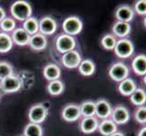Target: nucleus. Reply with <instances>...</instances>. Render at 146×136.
<instances>
[{
  "label": "nucleus",
  "mask_w": 146,
  "mask_h": 136,
  "mask_svg": "<svg viewBox=\"0 0 146 136\" xmlns=\"http://www.w3.org/2000/svg\"><path fill=\"white\" fill-rule=\"evenodd\" d=\"M81 115L84 117H93L95 115V102L84 101L79 105Z\"/></svg>",
  "instance_id": "b1692460"
},
{
  "label": "nucleus",
  "mask_w": 146,
  "mask_h": 136,
  "mask_svg": "<svg viewBox=\"0 0 146 136\" xmlns=\"http://www.w3.org/2000/svg\"><path fill=\"white\" fill-rule=\"evenodd\" d=\"M30 36H31L28 34V33L22 27L15 29L12 32L11 38L14 44L19 45V46H26L29 44Z\"/></svg>",
  "instance_id": "4468645a"
},
{
  "label": "nucleus",
  "mask_w": 146,
  "mask_h": 136,
  "mask_svg": "<svg viewBox=\"0 0 146 136\" xmlns=\"http://www.w3.org/2000/svg\"><path fill=\"white\" fill-rule=\"evenodd\" d=\"M13 41L11 36L7 33H0V53H7L13 47Z\"/></svg>",
  "instance_id": "a878e982"
},
{
  "label": "nucleus",
  "mask_w": 146,
  "mask_h": 136,
  "mask_svg": "<svg viewBox=\"0 0 146 136\" xmlns=\"http://www.w3.org/2000/svg\"><path fill=\"white\" fill-rule=\"evenodd\" d=\"M78 70L84 76H91L95 72V64L91 59H84L80 63Z\"/></svg>",
  "instance_id": "4be33fe9"
},
{
  "label": "nucleus",
  "mask_w": 146,
  "mask_h": 136,
  "mask_svg": "<svg viewBox=\"0 0 146 136\" xmlns=\"http://www.w3.org/2000/svg\"><path fill=\"white\" fill-rule=\"evenodd\" d=\"M115 17L120 22L130 24V22L134 17V11L130 6L123 5V6H120L116 9V11H115Z\"/></svg>",
  "instance_id": "ddd939ff"
},
{
  "label": "nucleus",
  "mask_w": 146,
  "mask_h": 136,
  "mask_svg": "<svg viewBox=\"0 0 146 136\" xmlns=\"http://www.w3.org/2000/svg\"><path fill=\"white\" fill-rule=\"evenodd\" d=\"M10 12L14 18L18 21H26L27 19L31 17L33 9L31 5L25 0H17L12 4L10 7Z\"/></svg>",
  "instance_id": "f257e3e1"
},
{
  "label": "nucleus",
  "mask_w": 146,
  "mask_h": 136,
  "mask_svg": "<svg viewBox=\"0 0 146 136\" xmlns=\"http://www.w3.org/2000/svg\"><path fill=\"white\" fill-rule=\"evenodd\" d=\"M79 105L75 103H69L63 108L62 110V118L66 122H75L81 117Z\"/></svg>",
  "instance_id": "9b49d317"
},
{
  "label": "nucleus",
  "mask_w": 146,
  "mask_h": 136,
  "mask_svg": "<svg viewBox=\"0 0 146 136\" xmlns=\"http://www.w3.org/2000/svg\"><path fill=\"white\" fill-rule=\"evenodd\" d=\"M48 115V109L44 103H36L30 107L28 111V119L30 123L40 124Z\"/></svg>",
  "instance_id": "f03ea898"
},
{
  "label": "nucleus",
  "mask_w": 146,
  "mask_h": 136,
  "mask_svg": "<svg viewBox=\"0 0 146 136\" xmlns=\"http://www.w3.org/2000/svg\"><path fill=\"white\" fill-rule=\"evenodd\" d=\"M98 119L95 116L84 117L81 123H80V130L85 134H90L98 129Z\"/></svg>",
  "instance_id": "2eb2a0df"
},
{
  "label": "nucleus",
  "mask_w": 146,
  "mask_h": 136,
  "mask_svg": "<svg viewBox=\"0 0 146 136\" xmlns=\"http://www.w3.org/2000/svg\"><path fill=\"white\" fill-rule=\"evenodd\" d=\"M23 28L26 30L30 36H33V34L38 33L39 32L38 20L36 17H29L26 21H24Z\"/></svg>",
  "instance_id": "393cba45"
},
{
  "label": "nucleus",
  "mask_w": 146,
  "mask_h": 136,
  "mask_svg": "<svg viewBox=\"0 0 146 136\" xmlns=\"http://www.w3.org/2000/svg\"><path fill=\"white\" fill-rule=\"evenodd\" d=\"M114 53L120 58H128L134 52V45L131 40L127 38H121L117 40L114 46Z\"/></svg>",
  "instance_id": "7ed1b4c3"
},
{
  "label": "nucleus",
  "mask_w": 146,
  "mask_h": 136,
  "mask_svg": "<svg viewBox=\"0 0 146 136\" xmlns=\"http://www.w3.org/2000/svg\"><path fill=\"white\" fill-rule=\"evenodd\" d=\"M20 136H24V135H20Z\"/></svg>",
  "instance_id": "e433bc0d"
},
{
  "label": "nucleus",
  "mask_w": 146,
  "mask_h": 136,
  "mask_svg": "<svg viewBox=\"0 0 146 136\" xmlns=\"http://www.w3.org/2000/svg\"><path fill=\"white\" fill-rule=\"evenodd\" d=\"M64 90V85L62 81L60 80H54V81L49 82L47 85V92L49 94L53 96H57L60 95Z\"/></svg>",
  "instance_id": "bb28decb"
},
{
  "label": "nucleus",
  "mask_w": 146,
  "mask_h": 136,
  "mask_svg": "<svg viewBox=\"0 0 146 136\" xmlns=\"http://www.w3.org/2000/svg\"><path fill=\"white\" fill-rule=\"evenodd\" d=\"M137 14L141 16H144L146 14V1L145 0H139L134 5V10Z\"/></svg>",
  "instance_id": "473e14b6"
},
{
  "label": "nucleus",
  "mask_w": 146,
  "mask_h": 136,
  "mask_svg": "<svg viewBox=\"0 0 146 136\" xmlns=\"http://www.w3.org/2000/svg\"><path fill=\"white\" fill-rule=\"evenodd\" d=\"M43 74L44 78L48 80L49 82L59 80L61 76V69L55 64H48L46 65L43 70Z\"/></svg>",
  "instance_id": "f3484780"
},
{
  "label": "nucleus",
  "mask_w": 146,
  "mask_h": 136,
  "mask_svg": "<svg viewBox=\"0 0 146 136\" xmlns=\"http://www.w3.org/2000/svg\"><path fill=\"white\" fill-rule=\"evenodd\" d=\"M61 61L65 68L74 69V68H78L80 63L82 61V57L77 51L73 50V51L64 54L62 55Z\"/></svg>",
  "instance_id": "1a4fd4ad"
},
{
  "label": "nucleus",
  "mask_w": 146,
  "mask_h": 136,
  "mask_svg": "<svg viewBox=\"0 0 146 136\" xmlns=\"http://www.w3.org/2000/svg\"><path fill=\"white\" fill-rule=\"evenodd\" d=\"M0 28L4 33H10L13 32L16 29V21L13 17H6L3 19V21L0 23Z\"/></svg>",
  "instance_id": "c85d7f7f"
},
{
  "label": "nucleus",
  "mask_w": 146,
  "mask_h": 136,
  "mask_svg": "<svg viewBox=\"0 0 146 136\" xmlns=\"http://www.w3.org/2000/svg\"><path fill=\"white\" fill-rule=\"evenodd\" d=\"M28 44L35 51H42L47 45V38L44 34L36 33L30 36Z\"/></svg>",
  "instance_id": "dca6fc26"
},
{
  "label": "nucleus",
  "mask_w": 146,
  "mask_h": 136,
  "mask_svg": "<svg viewBox=\"0 0 146 136\" xmlns=\"http://www.w3.org/2000/svg\"><path fill=\"white\" fill-rule=\"evenodd\" d=\"M98 130L104 136H110L117 132V124H115L111 119H104L98 124Z\"/></svg>",
  "instance_id": "a211bd4d"
},
{
  "label": "nucleus",
  "mask_w": 146,
  "mask_h": 136,
  "mask_svg": "<svg viewBox=\"0 0 146 136\" xmlns=\"http://www.w3.org/2000/svg\"><path fill=\"white\" fill-rule=\"evenodd\" d=\"M6 11L2 7H0V23L3 21L4 18H6Z\"/></svg>",
  "instance_id": "72a5a7b5"
},
{
  "label": "nucleus",
  "mask_w": 146,
  "mask_h": 136,
  "mask_svg": "<svg viewBox=\"0 0 146 136\" xmlns=\"http://www.w3.org/2000/svg\"><path fill=\"white\" fill-rule=\"evenodd\" d=\"M76 46V41L74 36L66 34H62L55 40V47L57 51L61 54H65L67 52L73 51Z\"/></svg>",
  "instance_id": "20e7f679"
},
{
  "label": "nucleus",
  "mask_w": 146,
  "mask_h": 136,
  "mask_svg": "<svg viewBox=\"0 0 146 136\" xmlns=\"http://www.w3.org/2000/svg\"><path fill=\"white\" fill-rule=\"evenodd\" d=\"M38 24L39 32L44 36H52L57 29V23L51 17H43L40 21H38Z\"/></svg>",
  "instance_id": "9d476101"
},
{
  "label": "nucleus",
  "mask_w": 146,
  "mask_h": 136,
  "mask_svg": "<svg viewBox=\"0 0 146 136\" xmlns=\"http://www.w3.org/2000/svg\"><path fill=\"white\" fill-rule=\"evenodd\" d=\"M128 75L129 68L122 62L113 64L109 69V76L115 82H122L123 80L128 78Z\"/></svg>",
  "instance_id": "0eeeda50"
},
{
  "label": "nucleus",
  "mask_w": 146,
  "mask_h": 136,
  "mask_svg": "<svg viewBox=\"0 0 146 136\" xmlns=\"http://www.w3.org/2000/svg\"><path fill=\"white\" fill-rule=\"evenodd\" d=\"M22 87V82L18 78V76L15 74L10 75V76L3 79L0 81V89L4 93L7 94H13L17 93L21 89Z\"/></svg>",
  "instance_id": "423d86ee"
},
{
  "label": "nucleus",
  "mask_w": 146,
  "mask_h": 136,
  "mask_svg": "<svg viewBox=\"0 0 146 136\" xmlns=\"http://www.w3.org/2000/svg\"><path fill=\"white\" fill-rule=\"evenodd\" d=\"M14 74L12 64L7 61H0V81Z\"/></svg>",
  "instance_id": "c756f323"
},
{
  "label": "nucleus",
  "mask_w": 146,
  "mask_h": 136,
  "mask_svg": "<svg viewBox=\"0 0 146 136\" xmlns=\"http://www.w3.org/2000/svg\"><path fill=\"white\" fill-rule=\"evenodd\" d=\"M137 136H146V128L143 127L142 129H141Z\"/></svg>",
  "instance_id": "f704fd0d"
},
{
  "label": "nucleus",
  "mask_w": 146,
  "mask_h": 136,
  "mask_svg": "<svg viewBox=\"0 0 146 136\" xmlns=\"http://www.w3.org/2000/svg\"><path fill=\"white\" fill-rule=\"evenodd\" d=\"M131 103L136 106H143L146 102L145 91L142 88H136L134 92L130 95Z\"/></svg>",
  "instance_id": "5701e85b"
},
{
  "label": "nucleus",
  "mask_w": 146,
  "mask_h": 136,
  "mask_svg": "<svg viewBox=\"0 0 146 136\" xmlns=\"http://www.w3.org/2000/svg\"><path fill=\"white\" fill-rule=\"evenodd\" d=\"M112 106L105 99H100L95 102V115L102 120L108 119L112 113Z\"/></svg>",
  "instance_id": "f8f14e48"
},
{
  "label": "nucleus",
  "mask_w": 146,
  "mask_h": 136,
  "mask_svg": "<svg viewBox=\"0 0 146 136\" xmlns=\"http://www.w3.org/2000/svg\"><path fill=\"white\" fill-rule=\"evenodd\" d=\"M135 120L140 123H145L146 122V107L144 105L140 106L134 113Z\"/></svg>",
  "instance_id": "2f4dec72"
},
{
  "label": "nucleus",
  "mask_w": 146,
  "mask_h": 136,
  "mask_svg": "<svg viewBox=\"0 0 146 136\" xmlns=\"http://www.w3.org/2000/svg\"><path fill=\"white\" fill-rule=\"evenodd\" d=\"M112 31L114 36H118L120 38H125L131 32V26L129 23L117 21L113 26Z\"/></svg>",
  "instance_id": "412c9836"
},
{
  "label": "nucleus",
  "mask_w": 146,
  "mask_h": 136,
  "mask_svg": "<svg viewBox=\"0 0 146 136\" xmlns=\"http://www.w3.org/2000/svg\"><path fill=\"white\" fill-rule=\"evenodd\" d=\"M24 136H43V128L40 124L29 123L24 129Z\"/></svg>",
  "instance_id": "cd10ccee"
},
{
  "label": "nucleus",
  "mask_w": 146,
  "mask_h": 136,
  "mask_svg": "<svg viewBox=\"0 0 146 136\" xmlns=\"http://www.w3.org/2000/svg\"><path fill=\"white\" fill-rule=\"evenodd\" d=\"M117 39L113 34H107L104 36V37L101 40V44H102L103 47L106 50H113L115 44H116Z\"/></svg>",
  "instance_id": "7c9ffc66"
},
{
  "label": "nucleus",
  "mask_w": 146,
  "mask_h": 136,
  "mask_svg": "<svg viewBox=\"0 0 146 136\" xmlns=\"http://www.w3.org/2000/svg\"><path fill=\"white\" fill-rule=\"evenodd\" d=\"M133 72L138 75H145L146 74V56L145 54H139L135 56L132 62Z\"/></svg>",
  "instance_id": "6ab92c4d"
},
{
  "label": "nucleus",
  "mask_w": 146,
  "mask_h": 136,
  "mask_svg": "<svg viewBox=\"0 0 146 136\" xmlns=\"http://www.w3.org/2000/svg\"><path fill=\"white\" fill-rule=\"evenodd\" d=\"M110 136H124V134L123 133H121V132H115L114 133L111 134Z\"/></svg>",
  "instance_id": "c9c22d12"
},
{
  "label": "nucleus",
  "mask_w": 146,
  "mask_h": 136,
  "mask_svg": "<svg viewBox=\"0 0 146 136\" xmlns=\"http://www.w3.org/2000/svg\"><path fill=\"white\" fill-rule=\"evenodd\" d=\"M111 117H112L111 120L115 124H124L128 123V121L130 120V113L126 107L122 104H119L112 110Z\"/></svg>",
  "instance_id": "6e6552de"
},
{
  "label": "nucleus",
  "mask_w": 146,
  "mask_h": 136,
  "mask_svg": "<svg viewBox=\"0 0 146 136\" xmlns=\"http://www.w3.org/2000/svg\"><path fill=\"white\" fill-rule=\"evenodd\" d=\"M136 88V84L132 78H126L123 80L122 82H120L118 85V90L120 94L124 95V96H130Z\"/></svg>",
  "instance_id": "aec40b11"
},
{
  "label": "nucleus",
  "mask_w": 146,
  "mask_h": 136,
  "mask_svg": "<svg viewBox=\"0 0 146 136\" xmlns=\"http://www.w3.org/2000/svg\"><path fill=\"white\" fill-rule=\"evenodd\" d=\"M83 29V22L78 17H68L63 22V30L69 36L78 34Z\"/></svg>",
  "instance_id": "39448f33"
}]
</instances>
